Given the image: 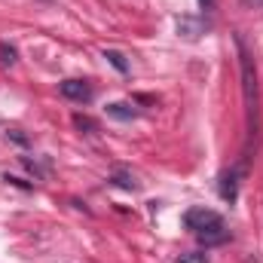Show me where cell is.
<instances>
[{
    "mask_svg": "<svg viewBox=\"0 0 263 263\" xmlns=\"http://www.w3.org/2000/svg\"><path fill=\"white\" fill-rule=\"evenodd\" d=\"M236 52H239V73H242V95H245V110H248V138L257 135V117H260V95H257V70H254V55L245 43L242 34L233 37Z\"/></svg>",
    "mask_w": 263,
    "mask_h": 263,
    "instance_id": "6da1fadb",
    "label": "cell"
},
{
    "mask_svg": "<svg viewBox=\"0 0 263 263\" xmlns=\"http://www.w3.org/2000/svg\"><path fill=\"white\" fill-rule=\"evenodd\" d=\"M242 175H245V162L242 165H230L220 178H217V193H220V199L223 202H236L239 199V184H242Z\"/></svg>",
    "mask_w": 263,
    "mask_h": 263,
    "instance_id": "7a4b0ae2",
    "label": "cell"
},
{
    "mask_svg": "<svg viewBox=\"0 0 263 263\" xmlns=\"http://www.w3.org/2000/svg\"><path fill=\"white\" fill-rule=\"evenodd\" d=\"M223 217L217 214V211H211V208H205V205H199V208H187L184 211V227L196 236V233H202L205 227H214V223H220Z\"/></svg>",
    "mask_w": 263,
    "mask_h": 263,
    "instance_id": "3957f363",
    "label": "cell"
},
{
    "mask_svg": "<svg viewBox=\"0 0 263 263\" xmlns=\"http://www.w3.org/2000/svg\"><path fill=\"white\" fill-rule=\"evenodd\" d=\"M59 92L65 95L67 101H80V104L92 101V86H89L86 80H65V83L59 86Z\"/></svg>",
    "mask_w": 263,
    "mask_h": 263,
    "instance_id": "277c9868",
    "label": "cell"
},
{
    "mask_svg": "<svg viewBox=\"0 0 263 263\" xmlns=\"http://www.w3.org/2000/svg\"><path fill=\"white\" fill-rule=\"evenodd\" d=\"M205 31H208V22L199 18V15H181V18H178V34L187 37V40H196Z\"/></svg>",
    "mask_w": 263,
    "mask_h": 263,
    "instance_id": "5b68a950",
    "label": "cell"
},
{
    "mask_svg": "<svg viewBox=\"0 0 263 263\" xmlns=\"http://www.w3.org/2000/svg\"><path fill=\"white\" fill-rule=\"evenodd\" d=\"M196 239L205 245V248H211V245H223V242L230 239V230H227V223L220 220V223H214V227H205L202 233H196Z\"/></svg>",
    "mask_w": 263,
    "mask_h": 263,
    "instance_id": "8992f818",
    "label": "cell"
},
{
    "mask_svg": "<svg viewBox=\"0 0 263 263\" xmlns=\"http://www.w3.org/2000/svg\"><path fill=\"white\" fill-rule=\"evenodd\" d=\"M104 110H107V117H110V120H120V123H129V120L138 117V110L132 107L129 101H110Z\"/></svg>",
    "mask_w": 263,
    "mask_h": 263,
    "instance_id": "52a82bcc",
    "label": "cell"
},
{
    "mask_svg": "<svg viewBox=\"0 0 263 263\" xmlns=\"http://www.w3.org/2000/svg\"><path fill=\"white\" fill-rule=\"evenodd\" d=\"M110 184L120 187V190H129V193L138 190V181H135V175H132L129 168H114L110 172Z\"/></svg>",
    "mask_w": 263,
    "mask_h": 263,
    "instance_id": "ba28073f",
    "label": "cell"
},
{
    "mask_svg": "<svg viewBox=\"0 0 263 263\" xmlns=\"http://www.w3.org/2000/svg\"><path fill=\"white\" fill-rule=\"evenodd\" d=\"M104 59L117 67L120 73H129V62H126V55H123V52H117V49H104Z\"/></svg>",
    "mask_w": 263,
    "mask_h": 263,
    "instance_id": "9c48e42d",
    "label": "cell"
},
{
    "mask_svg": "<svg viewBox=\"0 0 263 263\" xmlns=\"http://www.w3.org/2000/svg\"><path fill=\"white\" fill-rule=\"evenodd\" d=\"M73 126L80 132H86V135H95L98 132V123L92 117H86V114H73Z\"/></svg>",
    "mask_w": 263,
    "mask_h": 263,
    "instance_id": "30bf717a",
    "label": "cell"
},
{
    "mask_svg": "<svg viewBox=\"0 0 263 263\" xmlns=\"http://www.w3.org/2000/svg\"><path fill=\"white\" fill-rule=\"evenodd\" d=\"M15 55H18V52H15V46H9V43H0V65H15Z\"/></svg>",
    "mask_w": 263,
    "mask_h": 263,
    "instance_id": "8fae6325",
    "label": "cell"
},
{
    "mask_svg": "<svg viewBox=\"0 0 263 263\" xmlns=\"http://www.w3.org/2000/svg\"><path fill=\"white\" fill-rule=\"evenodd\" d=\"M175 263H211V257L205 251H190V254H181Z\"/></svg>",
    "mask_w": 263,
    "mask_h": 263,
    "instance_id": "7c38bea8",
    "label": "cell"
},
{
    "mask_svg": "<svg viewBox=\"0 0 263 263\" xmlns=\"http://www.w3.org/2000/svg\"><path fill=\"white\" fill-rule=\"evenodd\" d=\"M3 181H6V184H12V187H22V190H34V184L22 181V178H15V175H3Z\"/></svg>",
    "mask_w": 263,
    "mask_h": 263,
    "instance_id": "4fadbf2b",
    "label": "cell"
},
{
    "mask_svg": "<svg viewBox=\"0 0 263 263\" xmlns=\"http://www.w3.org/2000/svg\"><path fill=\"white\" fill-rule=\"evenodd\" d=\"M9 138H12L15 144H22V147L28 144V138H25V135H22V132H18V129H12V132H9Z\"/></svg>",
    "mask_w": 263,
    "mask_h": 263,
    "instance_id": "5bb4252c",
    "label": "cell"
},
{
    "mask_svg": "<svg viewBox=\"0 0 263 263\" xmlns=\"http://www.w3.org/2000/svg\"><path fill=\"white\" fill-rule=\"evenodd\" d=\"M245 9H263V0H242Z\"/></svg>",
    "mask_w": 263,
    "mask_h": 263,
    "instance_id": "9a60e30c",
    "label": "cell"
},
{
    "mask_svg": "<svg viewBox=\"0 0 263 263\" xmlns=\"http://www.w3.org/2000/svg\"><path fill=\"white\" fill-rule=\"evenodd\" d=\"M199 6H202V9H205V12H208V9H211V6H214V0H199Z\"/></svg>",
    "mask_w": 263,
    "mask_h": 263,
    "instance_id": "2e32d148",
    "label": "cell"
}]
</instances>
